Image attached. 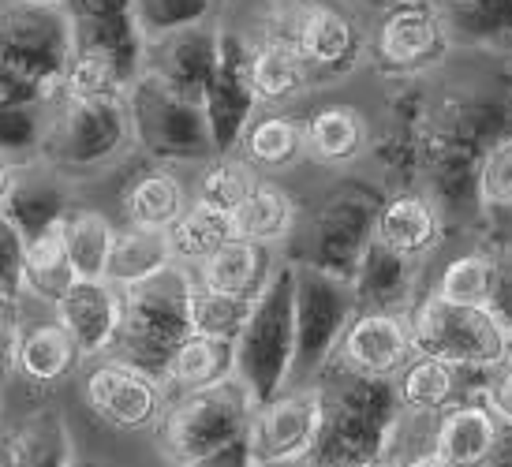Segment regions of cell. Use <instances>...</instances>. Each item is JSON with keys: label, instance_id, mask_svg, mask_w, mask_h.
Returning a JSON list of instances; mask_svg holds the SVG:
<instances>
[{"label": "cell", "instance_id": "6da1fadb", "mask_svg": "<svg viewBox=\"0 0 512 467\" xmlns=\"http://www.w3.org/2000/svg\"><path fill=\"white\" fill-rule=\"evenodd\" d=\"M512 131V86H464L430 94L423 142H419V187L438 202L445 221L479 210L475 180L486 150Z\"/></svg>", "mask_w": 512, "mask_h": 467}, {"label": "cell", "instance_id": "7a4b0ae2", "mask_svg": "<svg viewBox=\"0 0 512 467\" xmlns=\"http://www.w3.org/2000/svg\"><path fill=\"white\" fill-rule=\"evenodd\" d=\"M318 434L307 467H367L389 460L400 426V400L389 378H367L326 363L314 378Z\"/></svg>", "mask_w": 512, "mask_h": 467}, {"label": "cell", "instance_id": "3957f363", "mask_svg": "<svg viewBox=\"0 0 512 467\" xmlns=\"http://www.w3.org/2000/svg\"><path fill=\"white\" fill-rule=\"evenodd\" d=\"M72 57V27L60 8L0 0V105H49Z\"/></svg>", "mask_w": 512, "mask_h": 467}, {"label": "cell", "instance_id": "277c9868", "mask_svg": "<svg viewBox=\"0 0 512 467\" xmlns=\"http://www.w3.org/2000/svg\"><path fill=\"white\" fill-rule=\"evenodd\" d=\"M131 150V124L124 98H57L45 105L42 142L34 161L60 180H86L113 169Z\"/></svg>", "mask_w": 512, "mask_h": 467}, {"label": "cell", "instance_id": "5b68a950", "mask_svg": "<svg viewBox=\"0 0 512 467\" xmlns=\"http://www.w3.org/2000/svg\"><path fill=\"white\" fill-rule=\"evenodd\" d=\"M191 288L195 277L180 262L120 288V329L109 355L143 367L161 382L169 355L180 348V340L191 337Z\"/></svg>", "mask_w": 512, "mask_h": 467}, {"label": "cell", "instance_id": "8992f818", "mask_svg": "<svg viewBox=\"0 0 512 467\" xmlns=\"http://www.w3.org/2000/svg\"><path fill=\"white\" fill-rule=\"evenodd\" d=\"M296 266L277 262L270 281L251 303V314L232 340V374L243 382L255 404H266L288 389L292 352H296V314H292Z\"/></svg>", "mask_w": 512, "mask_h": 467}, {"label": "cell", "instance_id": "52a82bcc", "mask_svg": "<svg viewBox=\"0 0 512 467\" xmlns=\"http://www.w3.org/2000/svg\"><path fill=\"white\" fill-rule=\"evenodd\" d=\"M382 195L385 187H374L370 180H356V176L337 180L311 210L299 232V247L288 262H303L329 277L352 281L359 258L374 240V217H378Z\"/></svg>", "mask_w": 512, "mask_h": 467}, {"label": "cell", "instance_id": "ba28073f", "mask_svg": "<svg viewBox=\"0 0 512 467\" xmlns=\"http://www.w3.org/2000/svg\"><path fill=\"white\" fill-rule=\"evenodd\" d=\"M251 411H255V400L236 374L214 385H202V389L172 393L154 426L157 445H161L165 460L176 467L243 438L247 423H251Z\"/></svg>", "mask_w": 512, "mask_h": 467}, {"label": "cell", "instance_id": "9c48e42d", "mask_svg": "<svg viewBox=\"0 0 512 467\" xmlns=\"http://www.w3.org/2000/svg\"><path fill=\"white\" fill-rule=\"evenodd\" d=\"M124 109L131 146H139L157 165H202L217 154L199 101L180 98L146 71H139V79L124 90Z\"/></svg>", "mask_w": 512, "mask_h": 467}, {"label": "cell", "instance_id": "30bf717a", "mask_svg": "<svg viewBox=\"0 0 512 467\" xmlns=\"http://www.w3.org/2000/svg\"><path fill=\"white\" fill-rule=\"evenodd\" d=\"M262 23L281 30L296 45L314 86L337 83L367 57V38L352 15L333 0H273Z\"/></svg>", "mask_w": 512, "mask_h": 467}, {"label": "cell", "instance_id": "8fae6325", "mask_svg": "<svg viewBox=\"0 0 512 467\" xmlns=\"http://www.w3.org/2000/svg\"><path fill=\"white\" fill-rule=\"evenodd\" d=\"M408 333L412 348L423 355H434L441 363H453L471 374H486L509 355V333L486 314V307H460L445 299L415 296L408 307Z\"/></svg>", "mask_w": 512, "mask_h": 467}, {"label": "cell", "instance_id": "7c38bea8", "mask_svg": "<svg viewBox=\"0 0 512 467\" xmlns=\"http://www.w3.org/2000/svg\"><path fill=\"white\" fill-rule=\"evenodd\" d=\"M292 266H296V288H292L296 352H292L288 389H303L333 359V348H337L344 326L356 314V296H352V284L341 277H329V273L303 266V262H292Z\"/></svg>", "mask_w": 512, "mask_h": 467}, {"label": "cell", "instance_id": "4fadbf2b", "mask_svg": "<svg viewBox=\"0 0 512 467\" xmlns=\"http://www.w3.org/2000/svg\"><path fill=\"white\" fill-rule=\"evenodd\" d=\"M449 27L438 0H400L378 15L367 53L385 79H423L449 57Z\"/></svg>", "mask_w": 512, "mask_h": 467}, {"label": "cell", "instance_id": "5bb4252c", "mask_svg": "<svg viewBox=\"0 0 512 467\" xmlns=\"http://www.w3.org/2000/svg\"><path fill=\"white\" fill-rule=\"evenodd\" d=\"M83 400L90 415L113 430H150L165 411V385L135 363L98 355L83 374Z\"/></svg>", "mask_w": 512, "mask_h": 467}, {"label": "cell", "instance_id": "9a60e30c", "mask_svg": "<svg viewBox=\"0 0 512 467\" xmlns=\"http://www.w3.org/2000/svg\"><path fill=\"white\" fill-rule=\"evenodd\" d=\"M202 113L210 124L217 154H232L240 142L243 128L258 113L255 90L247 79V34L221 27V49H217V68L202 90Z\"/></svg>", "mask_w": 512, "mask_h": 467}, {"label": "cell", "instance_id": "2e32d148", "mask_svg": "<svg viewBox=\"0 0 512 467\" xmlns=\"http://www.w3.org/2000/svg\"><path fill=\"white\" fill-rule=\"evenodd\" d=\"M318 434V397L314 385L285 389L266 404H255L247 423V445L255 464H296L307 460Z\"/></svg>", "mask_w": 512, "mask_h": 467}, {"label": "cell", "instance_id": "e0dca14e", "mask_svg": "<svg viewBox=\"0 0 512 467\" xmlns=\"http://www.w3.org/2000/svg\"><path fill=\"white\" fill-rule=\"evenodd\" d=\"M415 355L408 333V311H356L344 326L333 359L344 370L367 378H397V370Z\"/></svg>", "mask_w": 512, "mask_h": 467}, {"label": "cell", "instance_id": "ac0fdd59", "mask_svg": "<svg viewBox=\"0 0 512 467\" xmlns=\"http://www.w3.org/2000/svg\"><path fill=\"white\" fill-rule=\"evenodd\" d=\"M217 49H221V27H214L206 19V23L172 30L165 38L146 42L143 71L161 79L180 98L202 105V90H206V83H210V75L217 68Z\"/></svg>", "mask_w": 512, "mask_h": 467}, {"label": "cell", "instance_id": "d6986e66", "mask_svg": "<svg viewBox=\"0 0 512 467\" xmlns=\"http://www.w3.org/2000/svg\"><path fill=\"white\" fill-rule=\"evenodd\" d=\"M445 213L423 187H389L374 217V240L408 262H427L445 232Z\"/></svg>", "mask_w": 512, "mask_h": 467}, {"label": "cell", "instance_id": "ffe728a7", "mask_svg": "<svg viewBox=\"0 0 512 467\" xmlns=\"http://www.w3.org/2000/svg\"><path fill=\"white\" fill-rule=\"evenodd\" d=\"M501 434L498 411L483 400L479 389L464 393L449 408H441L430 423V449L449 467H479L494 453Z\"/></svg>", "mask_w": 512, "mask_h": 467}, {"label": "cell", "instance_id": "44dd1931", "mask_svg": "<svg viewBox=\"0 0 512 467\" xmlns=\"http://www.w3.org/2000/svg\"><path fill=\"white\" fill-rule=\"evenodd\" d=\"M53 318L72 337L83 359L109 355L120 329V288L109 281H75L53 303Z\"/></svg>", "mask_w": 512, "mask_h": 467}, {"label": "cell", "instance_id": "7402d4cb", "mask_svg": "<svg viewBox=\"0 0 512 467\" xmlns=\"http://www.w3.org/2000/svg\"><path fill=\"white\" fill-rule=\"evenodd\" d=\"M247 79L258 105H270V109H281L314 86L296 45L270 23H258L255 38H247Z\"/></svg>", "mask_w": 512, "mask_h": 467}, {"label": "cell", "instance_id": "603a6c76", "mask_svg": "<svg viewBox=\"0 0 512 467\" xmlns=\"http://www.w3.org/2000/svg\"><path fill=\"white\" fill-rule=\"evenodd\" d=\"M0 467H75V438L57 408H34L0 430Z\"/></svg>", "mask_w": 512, "mask_h": 467}, {"label": "cell", "instance_id": "cb8c5ba5", "mask_svg": "<svg viewBox=\"0 0 512 467\" xmlns=\"http://www.w3.org/2000/svg\"><path fill=\"white\" fill-rule=\"evenodd\" d=\"M479 382H483V374H471V370H460V367H453V363H441L434 355L415 352L412 359L397 370L393 389H397V400L404 415L434 419L441 408H449V404L460 400L464 393L479 389Z\"/></svg>", "mask_w": 512, "mask_h": 467}, {"label": "cell", "instance_id": "d4e9b609", "mask_svg": "<svg viewBox=\"0 0 512 467\" xmlns=\"http://www.w3.org/2000/svg\"><path fill=\"white\" fill-rule=\"evenodd\" d=\"M68 191L53 169H45L42 161H23L19 176H15L8 199L0 206L4 221L23 236V243L34 240L38 232L60 225L68 217Z\"/></svg>", "mask_w": 512, "mask_h": 467}, {"label": "cell", "instance_id": "484cf974", "mask_svg": "<svg viewBox=\"0 0 512 467\" xmlns=\"http://www.w3.org/2000/svg\"><path fill=\"white\" fill-rule=\"evenodd\" d=\"M348 284L356 296V311H408L419 292V262H408L370 240Z\"/></svg>", "mask_w": 512, "mask_h": 467}, {"label": "cell", "instance_id": "4316f807", "mask_svg": "<svg viewBox=\"0 0 512 467\" xmlns=\"http://www.w3.org/2000/svg\"><path fill=\"white\" fill-rule=\"evenodd\" d=\"M303 157H311L326 169H344L370 150V124L356 105H318L303 120Z\"/></svg>", "mask_w": 512, "mask_h": 467}, {"label": "cell", "instance_id": "83f0119b", "mask_svg": "<svg viewBox=\"0 0 512 467\" xmlns=\"http://www.w3.org/2000/svg\"><path fill=\"white\" fill-rule=\"evenodd\" d=\"M273 266L277 262H273L270 247L232 236L228 243L217 247L214 255L202 258L199 266H191V277L199 288H210V292L255 299L262 292V284L270 281Z\"/></svg>", "mask_w": 512, "mask_h": 467}, {"label": "cell", "instance_id": "f1b7e54d", "mask_svg": "<svg viewBox=\"0 0 512 467\" xmlns=\"http://www.w3.org/2000/svg\"><path fill=\"white\" fill-rule=\"evenodd\" d=\"M83 363L79 348L72 337L60 329L57 318L49 322H30L19 329V344H15V374L34 389H53L64 378H72Z\"/></svg>", "mask_w": 512, "mask_h": 467}, {"label": "cell", "instance_id": "f546056e", "mask_svg": "<svg viewBox=\"0 0 512 467\" xmlns=\"http://www.w3.org/2000/svg\"><path fill=\"white\" fill-rule=\"evenodd\" d=\"M232 154L247 161L255 172H281L292 169L303 157V124L299 116L270 109V113H255L251 124L243 128L240 142Z\"/></svg>", "mask_w": 512, "mask_h": 467}, {"label": "cell", "instance_id": "4dcf8cb0", "mask_svg": "<svg viewBox=\"0 0 512 467\" xmlns=\"http://www.w3.org/2000/svg\"><path fill=\"white\" fill-rule=\"evenodd\" d=\"M296 221H299L296 199H292L281 184L258 176L255 187L247 191V199L232 213V232H236L240 240L273 247V243L288 240V236L296 232Z\"/></svg>", "mask_w": 512, "mask_h": 467}, {"label": "cell", "instance_id": "1f68e13d", "mask_svg": "<svg viewBox=\"0 0 512 467\" xmlns=\"http://www.w3.org/2000/svg\"><path fill=\"white\" fill-rule=\"evenodd\" d=\"M75 284V269L64 251V221L38 232L23 243V269H19V296L27 292L38 303L53 307Z\"/></svg>", "mask_w": 512, "mask_h": 467}, {"label": "cell", "instance_id": "d6a6232c", "mask_svg": "<svg viewBox=\"0 0 512 467\" xmlns=\"http://www.w3.org/2000/svg\"><path fill=\"white\" fill-rule=\"evenodd\" d=\"M449 42L468 49H509L512 0H438Z\"/></svg>", "mask_w": 512, "mask_h": 467}, {"label": "cell", "instance_id": "836d02e7", "mask_svg": "<svg viewBox=\"0 0 512 467\" xmlns=\"http://www.w3.org/2000/svg\"><path fill=\"white\" fill-rule=\"evenodd\" d=\"M187 202V184L172 172V165H154L124 191V217L135 228H169Z\"/></svg>", "mask_w": 512, "mask_h": 467}, {"label": "cell", "instance_id": "e575fe53", "mask_svg": "<svg viewBox=\"0 0 512 467\" xmlns=\"http://www.w3.org/2000/svg\"><path fill=\"white\" fill-rule=\"evenodd\" d=\"M221 378H232V340L199 337V333L180 340V348L169 355V363L161 370V385L169 397L214 385Z\"/></svg>", "mask_w": 512, "mask_h": 467}, {"label": "cell", "instance_id": "d590c367", "mask_svg": "<svg viewBox=\"0 0 512 467\" xmlns=\"http://www.w3.org/2000/svg\"><path fill=\"white\" fill-rule=\"evenodd\" d=\"M172 247L165 228H135L128 225L124 232L116 228L113 251H109V266H105V281L113 288H128L146 277H154L157 269L172 266Z\"/></svg>", "mask_w": 512, "mask_h": 467}, {"label": "cell", "instance_id": "8d00e7d4", "mask_svg": "<svg viewBox=\"0 0 512 467\" xmlns=\"http://www.w3.org/2000/svg\"><path fill=\"white\" fill-rule=\"evenodd\" d=\"M116 228L98 210H68L64 217V251L75 269V281H105Z\"/></svg>", "mask_w": 512, "mask_h": 467}, {"label": "cell", "instance_id": "74e56055", "mask_svg": "<svg viewBox=\"0 0 512 467\" xmlns=\"http://www.w3.org/2000/svg\"><path fill=\"white\" fill-rule=\"evenodd\" d=\"M165 236H169V247H172V258L180 262V266H199L206 255H214L221 243H228L236 232H232V217L214 206H202V202H187L184 213L165 228Z\"/></svg>", "mask_w": 512, "mask_h": 467}, {"label": "cell", "instance_id": "f35d334b", "mask_svg": "<svg viewBox=\"0 0 512 467\" xmlns=\"http://www.w3.org/2000/svg\"><path fill=\"white\" fill-rule=\"evenodd\" d=\"M255 180L258 172L247 161H240L236 154H214L210 161H202V172L199 180H195V195L191 199L232 217L236 206L247 199V191L255 187Z\"/></svg>", "mask_w": 512, "mask_h": 467}, {"label": "cell", "instance_id": "ab89813d", "mask_svg": "<svg viewBox=\"0 0 512 467\" xmlns=\"http://www.w3.org/2000/svg\"><path fill=\"white\" fill-rule=\"evenodd\" d=\"M486 273H490L486 247L453 255L438 269V277H434V284H430V296L445 299V303H460V307H483Z\"/></svg>", "mask_w": 512, "mask_h": 467}, {"label": "cell", "instance_id": "60d3db41", "mask_svg": "<svg viewBox=\"0 0 512 467\" xmlns=\"http://www.w3.org/2000/svg\"><path fill=\"white\" fill-rule=\"evenodd\" d=\"M255 299L225 296V292H210V288H191V333L217 340H236L243 329L247 314H251Z\"/></svg>", "mask_w": 512, "mask_h": 467}, {"label": "cell", "instance_id": "b9f144b4", "mask_svg": "<svg viewBox=\"0 0 512 467\" xmlns=\"http://www.w3.org/2000/svg\"><path fill=\"white\" fill-rule=\"evenodd\" d=\"M124 90H128V79L116 71L113 60H105L101 53L72 49L60 94H68V98H124Z\"/></svg>", "mask_w": 512, "mask_h": 467}, {"label": "cell", "instance_id": "7bdbcfd3", "mask_svg": "<svg viewBox=\"0 0 512 467\" xmlns=\"http://www.w3.org/2000/svg\"><path fill=\"white\" fill-rule=\"evenodd\" d=\"M131 12L146 42H154L172 30L206 23L214 15V0H131Z\"/></svg>", "mask_w": 512, "mask_h": 467}, {"label": "cell", "instance_id": "ee69618b", "mask_svg": "<svg viewBox=\"0 0 512 467\" xmlns=\"http://www.w3.org/2000/svg\"><path fill=\"white\" fill-rule=\"evenodd\" d=\"M475 202H479V213H490V217L512 213V131L486 150L479 180H475Z\"/></svg>", "mask_w": 512, "mask_h": 467}, {"label": "cell", "instance_id": "f6af8a7d", "mask_svg": "<svg viewBox=\"0 0 512 467\" xmlns=\"http://www.w3.org/2000/svg\"><path fill=\"white\" fill-rule=\"evenodd\" d=\"M45 105H0V157L34 161L42 142Z\"/></svg>", "mask_w": 512, "mask_h": 467}, {"label": "cell", "instance_id": "bcb514c9", "mask_svg": "<svg viewBox=\"0 0 512 467\" xmlns=\"http://www.w3.org/2000/svg\"><path fill=\"white\" fill-rule=\"evenodd\" d=\"M486 314L512 337V243H490L486 247Z\"/></svg>", "mask_w": 512, "mask_h": 467}, {"label": "cell", "instance_id": "7dc6e473", "mask_svg": "<svg viewBox=\"0 0 512 467\" xmlns=\"http://www.w3.org/2000/svg\"><path fill=\"white\" fill-rule=\"evenodd\" d=\"M60 12L68 15V23H116L135 15L131 0H64Z\"/></svg>", "mask_w": 512, "mask_h": 467}, {"label": "cell", "instance_id": "c3c4849f", "mask_svg": "<svg viewBox=\"0 0 512 467\" xmlns=\"http://www.w3.org/2000/svg\"><path fill=\"white\" fill-rule=\"evenodd\" d=\"M479 393L490 408L498 411L501 423H512V359L505 355V363H498L494 370H486L483 382H479Z\"/></svg>", "mask_w": 512, "mask_h": 467}, {"label": "cell", "instance_id": "681fc988", "mask_svg": "<svg viewBox=\"0 0 512 467\" xmlns=\"http://www.w3.org/2000/svg\"><path fill=\"white\" fill-rule=\"evenodd\" d=\"M19 303L15 299H0V382H8L15 374V344H19Z\"/></svg>", "mask_w": 512, "mask_h": 467}, {"label": "cell", "instance_id": "f907efd6", "mask_svg": "<svg viewBox=\"0 0 512 467\" xmlns=\"http://www.w3.org/2000/svg\"><path fill=\"white\" fill-rule=\"evenodd\" d=\"M176 467H258L255 456H251V445H247V434L236 441H228L225 449H214L206 456H195V460H184Z\"/></svg>", "mask_w": 512, "mask_h": 467}, {"label": "cell", "instance_id": "816d5d0a", "mask_svg": "<svg viewBox=\"0 0 512 467\" xmlns=\"http://www.w3.org/2000/svg\"><path fill=\"white\" fill-rule=\"evenodd\" d=\"M479 467H512V423H501L498 445H494V453L486 456Z\"/></svg>", "mask_w": 512, "mask_h": 467}, {"label": "cell", "instance_id": "f5cc1de1", "mask_svg": "<svg viewBox=\"0 0 512 467\" xmlns=\"http://www.w3.org/2000/svg\"><path fill=\"white\" fill-rule=\"evenodd\" d=\"M393 464L397 467H449L438 453H434V449H419V453L400 456V460H393Z\"/></svg>", "mask_w": 512, "mask_h": 467}, {"label": "cell", "instance_id": "db71d44e", "mask_svg": "<svg viewBox=\"0 0 512 467\" xmlns=\"http://www.w3.org/2000/svg\"><path fill=\"white\" fill-rule=\"evenodd\" d=\"M15 176H19V161H8V157H0V206L8 199V191H12Z\"/></svg>", "mask_w": 512, "mask_h": 467}, {"label": "cell", "instance_id": "11a10c76", "mask_svg": "<svg viewBox=\"0 0 512 467\" xmlns=\"http://www.w3.org/2000/svg\"><path fill=\"white\" fill-rule=\"evenodd\" d=\"M363 4H367V8H374V12H385L389 4H400V0H363Z\"/></svg>", "mask_w": 512, "mask_h": 467}, {"label": "cell", "instance_id": "9f6ffc18", "mask_svg": "<svg viewBox=\"0 0 512 467\" xmlns=\"http://www.w3.org/2000/svg\"><path fill=\"white\" fill-rule=\"evenodd\" d=\"M0 299H19V296H15V288L4 281V277H0Z\"/></svg>", "mask_w": 512, "mask_h": 467}, {"label": "cell", "instance_id": "6f0895ef", "mask_svg": "<svg viewBox=\"0 0 512 467\" xmlns=\"http://www.w3.org/2000/svg\"><path fill=\"white\" fill-rule=\"evenodd\" d=\"M27 4H38V8H60L64 0H27Z\"/></svg>", "mask_w": 512, "mask_h": 467}, {"label": "cell", "instance_id": "680465c9", "mask_svg": "<svg viewBox=\"0 0 512 467\" xmlns=\"http://www.w3.org/2000/svg\"><path fill=\"white\" fill-rule=\"evenodd\" d=\"M258 467H307V460H296V464H258Z\"/></svg>", "mask_w": 512, "mask_h": 467}, {"label": "cell", "instance_id": "91938a15", "mask_svg": "<svg viewBox=\"0 0 512 467\" xmlns=\"http://www.w3.org/2000/svg\"><path fill=\"white\" fill-rule=\"evenodd\" d=\"M367 467H397L393 460H378V464H367Z\"/></svg>", "mask_w": 512, "mask_h": 467}, {"label": "cell", "instance_id": "94428289", "mask_svg": "<svg viewBox=\"0 0 512 467\" xmlns=\"http://www.w3.org/2000/svg\"><path fill=\"white\" fill-rule=\"evenodd\" d=\"M75 467H101V464H79V460H75Z\"/></svg>", "mask_w": 512, "mask_h": 467}, {"label": "cell", "instance_id": "6125c7cd", "mask_svg": "<svg viewBox=\"0 0 512 467\" xmlns=\"http://www.w3.org/2000/svg\"><path fill=\"white\" fill-rule=\"evenodd\" d=\"M509 359H512V340H509Z\"/></svg>", "mask_w": 512, "mask_h": 467}, {"label": "cell", "instance_id": "be15d7a7", "mask_svg": "<svg viewBox=\"0 0 512 467\" xmlns=\"http://www.w3.org/2000/svg\"><path fill=\"white\" fill-rule=\"evenodd\" d=\"M509 86H512V79H509Z\"/></svg>", "mask_w": 512, "mask_h": 467}]
</instances>
